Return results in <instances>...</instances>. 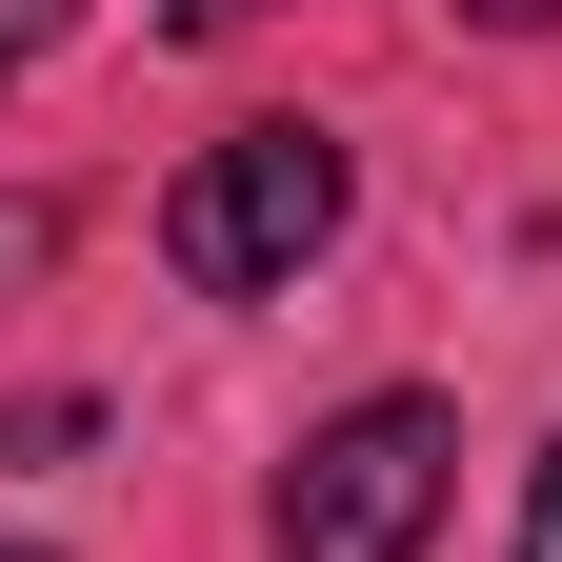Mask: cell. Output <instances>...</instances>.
Here are the masks:
<instances>
[{
    "label": "cell",
    "mask_w": 562,
    "mask_h": 562,
    "mask_svg": "<svg viewBox=\"0 0 562 562\" xmlns=\"http://www.w3.org/2000/svg\"><path fill=\"white\" fill-rule=\"evenodd\" d=\"M522 562H562V442H542V482H522Z\"/></svg>",
    "instance_id": "cell-4"
},
{
    "label": "cell",
    "mask_w": 562,
    "mask_h": 562,
    "mask_svg": "<svg viewBox=\"0 0 562 562\" xmlns=\"http://www.w3.org/2000/svg\"><path fill=\"white\" fill-rule=\"evenodd\" d=\"M322 241H341V140L322 121H241V140H201L161 181V261L201 302H261V281H302Z\"/></svg>",
    "instance_id": "cell-1"
},
{
    "label": "cell",
    "mask_w": 562,
    "mask_h": 562,
    "mask_svg": "<svg viewBox=\"0 0 562 562\" xmlns=\"http://www.w3.org/2000/svg\"><path fill=\"white\" fill-rule=\"evenodd\" d=\"M442 462H462V422L382 382V402H341L302 462H281V562H422V522H442Z\"/></svg>",
    "instance_id": "cell-2"
},
{
    "label": "cell",
    "mask_w": 562,
    "mask_h": 562,
    "mask_svg": "<svg viewBox=\"0 0 562 562\" xmlns=\"http://www.w3.org/2000/svg\"><path fill=\"white\" fill-rule=\"evenodd\" d=\"M462 21H482V41H542V21H562V0H462Z\"/></svg>",
    "instance_id": "cell-6"
},
{
    "label": "cell",
    "mask_w": 562,
    "mask_h": 562,
    "mask_svg": "<svg viewBox=\"0 0 562 562\" xmlns=\"http://www.w3.org/2000/svg\"><path fill=\"white\" fill-rule=\"evenodd\" d=\"M41 21H60V0H0V81H21V60H41Z\"/></svg>",
    "instance_id": "cell-5"
},
{
    "label": "cell",
    "mask_w": 562,
    "mask_h": 562,
    "mask_svg": "<svg viewBox=\"0 0 562 562\" xmlns=\"http://www.w3.org/2000/svg\"><path fill=\"white\" fill-rule=\"evenodd\" d=\"M161 21H181V41H222V21H261V0H161Z\"/></svg>",
    "instance_id": "cell-7"
},
{
    "label": "cell",
    "mask_w": 562,
    "mask_h": 562,
    "mask_svg": "<svg viewBox=\"0 0 562 562\" xmlns=\"http://www.w3.org/2000/svg\"><path fill=\"white\" fill-rule=\"evenodd\" d=\"M0 562H41V542H0Z\"/></svg>",
    "instance_id": "cell-8"
},
{
    "label": "cell",
    "mask_w": 562,
    "mask_h": 562,
    "mask_svg": "<svg viewBox=\"0 0 562 562\" xmlns=\"http://www.w3.org/2000/svg\"><path fill=\"white\" fill-rule=\"evenodd\" d=\"M41 261H60V201H0V302H21Z\"/></svg>",
    "instance_id": "cell-3"
}]
</instances>
